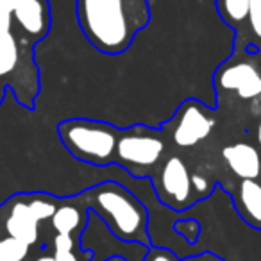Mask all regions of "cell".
I'll return each mask as SVG.
<instances>
[{
    "label": "cell",
    "instance_id": "6da1fadb",
    "mask_svg": "<svg viewBox=\"0 0 261 261\" xmlns=\"http://www.w3.org/2000/svg\"><path fill=\"white\" fill-rule=\"evenodd\" d=\"M81 33L98 52L118 56L150 22L149 0H75Z\"/></svg>",
    "mask_w": 261,
    "mask_h": 261
},
{
    "label": "cell",
    "instance_id": "7a4b0ae2",
    "mask_svg": "<svg viewBox=\"0 0 261 261\" xmlns=\"http://www.w3.org/2000/svg\"><path fill=\"white\" fill-rule=\"evenodd\" d=\"M81 199L88 211H93L116 240L150 245L147 206L118 181L106 179L84 192Z\"/></svg>",
    "mask_w": 261,
    "mask_h": 261
},
{
    "label": "cell",
    "instance_id": "3957f363",
    "mask_svg": "<svg viewBox=\"0 0 261 261\" xmlns=\"http://www.w3.org/2000/svg\"><path fill=\"white\" fill-rule=\"evenodd\" d=\"M120 129L111 123L88 118L65 120L58 125V136L66 152L81 163L93 167L115 165Z\"/></svg>",
    "mask_w": 261,
    "mask_h": 261
},
{
    "label": "cell",
    "instance_id": "277c9868",
    "mask_svg": "<svg viewBox=\"0 0 261 261\" xmlns=\"http://www.w3.org/2000/svg\"><path fill=\"white\" fill-rule=\"evenodd\" d=\"M0 83L11 88L20 106L34 108L40 91L34 45L13 31H0Z\"/></svg>",
    "mask_w": 261,
    "mask_h": 261
},
{
    "label": "cell",
    "instance_id": "5b68a950",
    "mask_svg": "<svg viewBox=\"0 0 261 261\" xmlns=\"http://www.w3.org/2000/svg\"><path fill=\"white\" fill-rule=\"evenodd\" d=\"M218 93H234L242 100L261 97V52L234 48L232 54L220 63L213 77Z\"/></svg>",
    "mask_w": 261,
    "mask_h": 261
},
{
    "label": "cell",
    "instance_id": "8992f818",
    "mask_svg": "<svg viewBox=\"0 0 261 261\" xmlns=\"http://www.w3.org/2000/svg\"><path fill=\"white\" fill-rule=\"evenodd\" d=\"M165 154V140L161 130L145 125H133L118 133L115 165L136 175V170L156 167Z\"/></svg>",
    "mask_w": 261,
    "mask_h": 261
},
{
    "label": "cell",
    "instance_id": "52a82bcc",
    "mask_svg": "<svg viewBox=\"0 0 261 261\" xmlns=\"http://www.w3.org/2000/svg\"><path fill=\"white\" fill-rule=\"evenodd\" d=\"M215 127V118L211 111L199 100L182 102L175 111L174 120H170V136L175 147L192 149L211 135Z\"/></svg>",
    "mask_w": 261,
    "mask_h": 261
},
{
    "label": "cell",
    "instance_id": "ba28073f",
    "mask_svg": "<svg viewBox=\"0 0 261 261\" xmlns=\"http://www.w3.org/2000/svg\"><path fill=\"white\" fill-rule=\"evenodd\" d=\"M152 185L161 204L175 211L190 207L193 193L192 174L179 156H170L165 160L160 172L152 177Z\"/></svg>",
    "mask_w": 261,
    "mask_h": 261
},
{
    "label": "cell",
    "instance_id": "9c48e42d",
    "mask_svg": "<svg viewBox=\"0 0 261 261\" xmlns=\"http://www.w3.org/2000/svg\"><path fill=\"white\" fill-rule=\"evenodd\" d=\"M52 25L48 0H18L13 9V33L36 45L47 38Z\"/></svg>",
    "mask_w": 261,
    "mask_h": 261
},
{
    "label": "cell",
    "instance_id": "30bf717a",
    "mask_svg": "<svg viewBox=\"0 0 261 261\" xmlns=\"http://www.w3.org/2000/svg\"><path fill=\"white\" fill-rule=\"evenodd\" d=\"M40 217H38L31 195H18L6 206L4 229L6 234L23 240L31 247L40 238Z\"/></svg>",
    "mask_w": 261,
    "mask_h": 261
},
{
    "label": "cell",
    "instance_id": "8fae6325",
    "mask_svg": "<svg viewBox=\"0 0 261 261\" xmlns=\"http://www.w3.org/2000/svg\"><path fill=\"white\" fill-rule=\"evenodd\" d=\"M222 158L236 177L257 179L261 175V154L250 143L240 142L224 147Z\"/></svg>",
    "mask_w": 261,
    "mask_h": 261
},
{
    "label": "cell",
    "instance_id": "7c38bea8",
    "mask_svg": "<svg viewBox=\"0 0 261 261\" xmlns=\"http://www.w3.org/2000/svg\"><path fill=\"white\" fill-rule=\"evenodd\" d=\"M234 204L243 222L261 231V185L257 179H240Z\"/></svg>",
    "mask_w": 261,
    "mask_h": 261
},
{
    "label": "cell",
    "instance_id": "4fadbf2b",
    "mask_svg": "<svg viewBox=\"0 0 261 261\" xmlns=\"http://www.w3.org/2000/svg\"><path fill=\"white\" fill-rule=\"evenodd\" d=\"M88 222V207L75 202H61L56 207V213L52 215L50 224L58 234L81 236L84 231V225Z\"/></svg>",
    "mask_w": 261,
    "mask_h": 261
},
{
    "label": "cell",
    "instance_id": "5bb4252c",
    "mask_svg": "<svg viewBox=\"0 0 261 261\" xmlns=\"http://www.w3.org/2000/svg\"><path fill=\"white\" fill-rule=\"evenodd\" d=\"M249 6L250 0H215L218 16L229 29L234 31V40L242 36L243 31H245Z\"/></svg>",
    "mask_w": 261,
    "mask_h": 261
},
{
    "label": "cell",
    "instance_id": "9a60e30c",
    "mask_svg": "<svg viewBox=\"0 0 261 261\" xmlns=\"http://www.w3.org/2000/svg\"><path fill=\"white\" fill-rule=\"evenodd\" d=\"M256 47L261 52V0H250L245 31L234 40V48Z\"/></svg>",
    "mask_w": 261,
    "mask_h": 261
},
{
    "label": "cell",
    "instance_id": "2e32d148",
    "mask_svg": "<svg viewBox=\"0 0 261 261\" xmlns=\"http://www.w3.org/2000/svg\"><path fill=\"white\" fill-rule=\"evenodd\" d=\"M77 238L70 234H56L52 242V256L56 261H91V250L77 252Z\"/></svg>",
    "mask_w": 261,
    "mask_h": 261
},
{
    "label": "cell",
    "instance_id": "e0dca14e",
    "mask_svg": "<svg viewBox=\"0 0 261 261\" xmlns=\"http://www.w3.org/2000/svg\"><path fill=\"white\" fill-rule=\"evenodd\" d=\"M31 245L15 236L0 238V261H23L29 256Z\"/></svg>",
    "mask_w": 261,
    "mask_h": 261
},
{
    "label": "cell",
    "instance_id": "ac0fdd59",
    "mask_svg": "<svg viewBox=\"0 0 261 261\" xmlns=\"http://www.w3.org/2000/svg\"><path fill=\"white\" fill-rule=\"evenodd\" d=\"M174 229H175L177 234L185 236L190 243H193L197 238H199L200 224L197 220H177L174 224Z\"/></svg>",
    "mask_w": 261,
    "mask_h": 261
},
{
    "label": "cell",
    "instance_id": "d6986e66",
    "mask_svg": "<svg viewBox=\"0 0 261 261\" xmlns=\"http://www.w3.org/2000/svg\"><path fill=\"white\" fill-rule=\"evenodd\" d=\"M18 0H0V31H13V9Z\"/></svg>",
    "mask_w": 261,
    "mask_h": 261
},
{
    "label": "cell",
    "instance_id": "ffe728a7",
    "mask_svg": "<svg viewBox=\"0 0 261 261\" xmlns=\"http://www.w3.org/2000/svg\"><path fill=\"white\" fill-rule=\"evenodd\" d=\"M143 261H179L170 250L160 249V247H149Z\"/></svg>",
    "mask_w": 261,
    "mask_h": 261
},
{
    "label": "cell",
    "instance_id": "44dd1931",
    "mask_svg": "<svg viewBox=\"0 0 261 261\" xmlns=\"http://www.w3.org/2000/svg\"><path fill=\"white\" fill-rule=\"evenodd\" d=\"M192 186H193V192L199 197H206L207 193L211 192L210 181H207L204 175H199V174H192Z\"/></svg>",
    "mask_w": 261,
    "mask_h": 261
},
{
    "label": "cell",
    "instance_id": "7402d4cb",
    "mask_svg": "<svg viewBox=\"0 0 261 261\" xmlns=\"http://www.w3.org/2000/svg\"><path fill=\"white\" fill-rule=\"evenodd\" d=\"M182 261H224L222 257H218L217 254L213 252H202V254H197V256H190Z\"/></svg>",
    "mask_w": 261,
    "mask_h": 261
},
{
    "label": "cell",
    "instance_id": "603a6c76",
    "mask_svg": "<svg viewBox=\"0 0 261 261\" xmlns=\"http://www.w3.org/2000/svg\"><path fill=\"white\" fill-rule=\"evenodd\" d=\"M104 261H133L130 257H125L123 254H113V256H108ZM142 261V259H140Z\"/></svg>",
    "mask_w": 261,
    "mask_h": 261
},
{
    "label": "cell",
    "instance_id": "cb8c5ba5",
    "mask_svg": "<svg viewBox=\"0 0 261 261\" xmlns=\"http://www.w3.org/2000/svg\"><path fill=\"white\" fill-rule=\"evenodd\" d=\"M256 140H257V145H259V149H261V116H259V120H257V127H256Z\"/></svg>",
    "mask_w": 261,
    "mask_h": 261
},
{
    "label": "cell",
    "instance_id": "d4e9b609",
    "mask_svg": "<svg viewBox=\"0 0 261 261\" xmlns=\"http://www.w3.org/2000/svg\"><path fill=\"white\" fill-rule=\"evenodd\" d=\"M6 93H8V86H6V84L0 83V106H2V102H4Z\"/></svg>",
    "mask_w": 261,
    "mask_h": 261
},
{
    "label": "cell",
    "instance_id": "484cf974",
    "mask_svg": "<svg viewBox=\"0 0 261 261\" xmlns=\"http://www.w3.org/2000/svg\"><path fill=\"white\" fill-rule=\"evenodd\" d=\"M34 261H56V257L52 256V254H41V256H38Z\"/></svg>",
    "mask_w": 261,
    "mask_h": 261
}]
</instances>
